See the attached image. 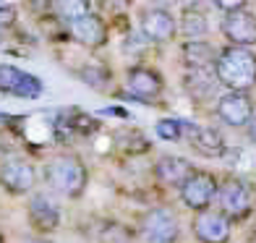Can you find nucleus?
<instances>
[{
	"mask_svg": "<svg viewBox=\"0 0 256 243\" xmlns=\"http://www.w3.org/2000/svg\"><path fill=\"white\" fill-rule=\"evenodd\" d=\"M214 76L230 92H246L256 84V55L246 48H225L217 55Z\"/></svg>",
	"mask_w": 256,
	"mask_h": 243,
	"instance_id": "nucleus-1",
	"label": "nucleus"
},
{
	"mask_svg": "<svg viewBox=\"0 0 256 243\" xmlns=\"http://www.w3.org/2000/svg\"><path fill=\"white\" fill-rule=\"evenodd\" d=\"M44 180H48L58 194L76 199V196H81L86 188L89 172H86L84 162L78 157L63 154V157H55L52 162H48V168H44Z\"/></svg>",
	"mask_w": 256,
	"mask_h": 243,
	"instance_id": "nucleus-2",
	"label": "nucleus"
},
{
	"mask_svg": "<svg viewBox=\"0 0 256 243\" xmlns=\"http://www.w3.org/2000/svg\"><path fill=\"white\" fill-rule=\"evenodd\" d=\"M142 236L146 243H176L180 238L178 217L170 210H152L142 220Z\"/></svg>",
	"mask_w": 256,
	"mask_h": 243,
	"instance_id": "nucleus-3",
	"label": "nucleus"
},
{
	"mask_svg": "<svg viewBox=\"0 0 256 243\" xmlns=\"http://www.w3.org/2000/svg\"><path fill=\"white\" fill-rule=\"evenodd\" d=\"M214 196H217V180H214V176L202 172V170H194V176L180 186L183 204L196 212H206Z\"/></svg>",
	"mask_w": 256,
	"mask_h": 243,
	"instance_id": "nucleus-4",
	"label": "nucleus"
},
{
	"mask_svg": "<svg viewBox=\"0 0 256 243\" xmlns=\"http://www.w3.org/2000/svg\"><path fill=\"white\" fill-rule=\"evenodd\" d=\"M0 94H14L21 100H34L42 94V81L24 74L14 66H0Z\"/></svg>",
	"mask_w": 256,
	"mask_h": 243,
	"instance_id": "nucleus-5",
	"label": "nucleus"
},
{
	"mask_svg": "<svg viewBox=\"0 0 256 243\" xmlns=\"http://www.w3.org/2000/svg\"><path fill=\"white\" fill-rule=\"evenodd\" d=\"M37 183V170L26 160H6L0 165V186L10 194H26Z\"/></svg>",
	"mask_w": 256,
	"mask_h": 243,
	"instance_id": "nucleus-6",
	"label": "nucleus"
},
{
	"mask_svg": "<svg viewBox=\"0 0 256 243\" xmlns=\"http://www.w3.org/2000/svg\"><path fill=\"white\" fill-rule=\"evenodd\" d=\"M222 34L232 42V48H248L256 44V16L251 10L240 8L222 18Z\"/></svg>",
	"mask_w": 256,
	"mask_h": 243,
	"instance_id": "nucleus-7",
	"label": "nucleus"
},
{
	"mask_svg": "<svg viewBox=\"0 0 256 243\" xmlns=\"http://www.w3.org/2000/svg\"><path fill=\"white\" fill-rule=\"evenodd\" d=\"M220 196V206H222V214L230 220H240L251 212V191L246 183L240 180H225L222 186L217 188Z\"/></svg>",
	"mask_w": 256,
	"mask_h": 243,
	"instance_id": "nucleus-8",
	"label": "nucleus"
},
{
	"mask_svg": "<svg viewBox=\"0 0 256 243\" xmlns=\"http://www.w3.org/2000/svg\"><path fill=\"white\" fill-rule=\"evenodd\" d=\"M194 236L202 243H228L230 217H225L222 212H214V210L199 212L194 220Z\"/></svg>",
	"mask_w": 256,
	"mask_h": 243,
	"instance_id": "nucleus-9",
	"label": "nucleus"
},
{
	"mask_svg": "<svg viewBox=\"0 0 256 243\" xmlns=\"http://www.w3.org/2000/svg\"><path fill=\"white\" fill-rule=\"evenodd\" d=\"M217 115L228 126H232V128H240V126L251 123L254 105H251V100L243 94V92H228V94H222L220 102H217Z\"/></svg>",
	"mask_w": 256,
	"mask_h": 243,
	"instance_id": "nucleus-10",
	"label": "nucleus"
},
{
	"mask_svg": "<svg viewBox=\"0 0 256 243\" xmlns=\"http://www.w3.org/2000/svg\"><path fill=\"white\" fill-rule=\"evenodd\" d=\"M142 32L152 42H165L176 34V18L165 8H146L142 14Z\"/></svg>",
	"mask_w": 256,
	"mask_h": 243,
	"instance_id": "nucleus-11",
	"label": "nucleus"
},
{
	"mask_svg": "<svg viewBox=\"0 0 256 243\" xmlns=\"http://www.w3.org/2000/svg\"><path fill=\"white\" fill-rule=\"evenodd\" d=\"M29 220L37 230H42V233H52V230L60 225V210H58V204L52 199H48L44 194H37V196H32V202H29Z\"/></svg>",
	"mask_w": 256,
	"mask_h": 243,
	"instance_id": "nucleus-12",
	"label": "nucleus"
},
{
	"mask_svg": "<svg viewBox=\"0 0 256 243\" xmlns=\"http://www.w3.org/2000/svg\"><path fill=\"white\" fill-rule=\"evenodd\" d=\"M126 84L128 89L136 94V100H154L160 92H162V78L157 71H152V68H142L136 66L128 71L126 76Z\"/></svg>",
	"mask_w": 256,
	"mask_h": 243,
	"instance_id": "nucleus-13",
	"label": "nucleus"
},
{
	"mask_svg": "<svg viewBox=\"0 0 256 243\" xmlns=\"http://www.w3.org/2000/svg\"><path fill=\"white\" fill-rule=\"evenodd\" d=\"M71 34H74L76 42L86 44V48H100V44L108 42V26H104V21L97 14H89L84 18L74 21Z\"/></svg>",
	"mask_w": 256,
	"mask_h": 243,
	"instance_id": "nucleus-14",
	"label": "nucleus"
},
{
	"mask_svg": "<svg viewBox=\"0 0 256 243\" xmlns=\"http://www.w3.org/2000/svg\"><path fill=\"white\" fill-rule=\"evenodd\" d=\"M183 131H188V142L199 154L204 157H217L225 152V142L214 128H202V126H191V123H180Z\"/></svg>",
	"mask_w": 256,
	"mask_h": 243,
	"instance_id": "nucleus-15",
	"label": "nucleus"
},
{
	"mask_svg": "<svg viewBox=\"0 0 256 243\" xmlns=\"http://www.w3.org/2000/svg\"><path fill=\"white\" fill-rule=\"evenodd\" d=\"M154 176H157L160 183H165V186H183V183L194 176V168H191V162L183 160V157H162L154 165Z\"/></svg>",
	"mask_w": 256,
	"mask_h": 243,
	"instance_id": "nucleus-16",
	"label": "nucleus"
},
{
	"mask_svg": "<svg viewBox=\"0 0 256 243\" xmlns=\"http://www.w3.org/2000/svg\"><path fill=\"white\" fill-rule=\"evenodd\" d=\"M183 86H186V92H188L194 100H209V97L217 94L220 81H217V76L206 74V68H194V71L186 74Z\"/></svg>",
	"mask_w": 256,
	"mask_h": 243,
	"instance_id": "nucleus-17",
	"label": "nucleus"
},
{
	"mask_svg": "<svg viewBox=\"0 0 256 243\" xmlns=\"http://www.w3.org/2000/svg\"><path fill=\"white\" fill-rule=\"evenodd\" d=\"M183 55H186V63H188L191 68H206L209 63H217V58H214V50L209 48L206 42H188L183 48Z\"/></svg>",
	"mask_w": 256,
	"mask_h": 243,
	"instance_id": "nucleus-18",
	"label": "nucleus"
},
{
	"mask_svg": "<svg viewBox=\"0 0 256 243\" xmlns=\"http://www.w3.org/2000/svg\"><path fill=\"white\" fill-rule=\"evenodd\" d=\"M180 32L188 37V42H199V37L206 34V18L199 10H186L180 18Z\"/></svg>",
	"mask_w": 256,
	"mask_h": 243,
	"instance_id": "nucleus-19",
	"label": "nucleus"
},
{
	"mask_svg": "<svg viewBox=\"0 0 256 243\" xmlns=\"http://www.w3.org/2000/svg\"><path fill=\"white\" fill-rule=\"evenodd\" d=\"M58 10V16L66 18V21H78V18H84L89 16V3H84V0H68V3H55L52 6Z\"/></svg>",
	"mask_w": 256,
	"mask_h": 243,
	"instance_id": "nucleus-20",
	"label": "nucleus"
},
{
	"mask_svg": "<svg viewBox=\"0 0 256 243\" xmlns=\"http://www.w3.org/2000/svg\"><path fill=\"white\" fill-rule=\"evenodd\" d=\"M100 240L102 243H131V233L120 222H108L100 233Z\"/></svg>",
	"mask_w": 256,
	"mask_h": 243,
	"instance_id": "nucleus-21",
	"label": "nucleus"
},
{
	"mask_svg": "<svg viewBox=\"0 0 256 243\" xmlns=\"http://www.w3.org/2000/svg\"><path fill=\"white\" fill-rule=\"evenodd\" d=\"M81 78H84L86 84L100 89V86H104L110 81V68H104V66H86L84 74H81Z\"/></svg>",
	"mask_w": 256,
	"mask_h": 243,
	"instance_id": "nucleus-22",
	"label": "nucleus"
},
{
	"mask_svg": "<svg viewBox=\"0 0 256 243\" xmlns=\"http://www.w3.org/2000/svg\"><path fill=\"white\" fill-rule=\"evenodd\" d=\"M180 134H183L180 120H170V118H165V120H160V123H157V136H160V138H165V142H180Z\"/></svg>",
	"mask_w": 256,
	"mask_h": 243,
	"instance_id": "nucleus-23",
	"label": "nucleus"
},
{
	"mask_svg": "<svg viewBox=\"0 0 256 243\" xmlns=\"http://www.w3.org/2000/svg\"><path fill=\"white\" fill-rule=\"evenodd\" d=\"M16 21V10L10 8V6H3L0 8V29H6V26H10Z\"/></svg>",
	"mask_w": 256,
	"mask_h": 243,
	"instance_id": "nucleus-24",
	"label": "nucleus"
},
{
	"mask_svg": "<svg viewBox=\"0 0 256 243\" xmlns=\"http://www.w3.org/2000/svg\"><path fill=\"white\" fill-rule=\"evenodd\" d=\"M248 136H251L254 142H256V115H254V118H251V123H248Z\"/></svg>",
	"mask_w": 256,
	"mask_h": 243,
	"instance_id": "nucleus-25",
	"label": "nucleus"
},
{
	"mask_svg": "<svg viewBox=\"0 0 256 243\" xmlns=\"http://www.w3.org/2000/svg\"><path fill=\"white\" fill-rule=\"evenodd\" d=\"M0 243H6V238H3V233H0Z\"/></svg>",
	"mask_w": 256,
	"mask_h": 243,
	"instance_id": "nucleus-26",
	"label": "nucleus"
},
{
	"mask_svg": "<svg viewBox=\"0 0 256 243\" xmlns=\"http://www.w3.org/2000/svg\"><path fill=\"white\" fill-rule=\"evenodd\" d=\"M0 40H3V29H0Z\"/></svg>",
	"mask_w": 256,
	"mask_h": 243,
	"instance_id": "nucleus-27",
	"label": "nucleus"
}]
</instances>
